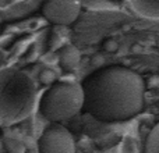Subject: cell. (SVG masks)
Instances as JSON below:
<instances>
[{
	"instance_id": "cell-1",
	"label": "cell",
	"mask_w": 159,
	"mask_h": 153,
	"mask_svg": "<svg viewBox=\"0 0 159 153\" xmlns=\"http://www.w3.org/2000/svg\"><path fill=\"white\" fill-rule=\"evenodd\" d=\"M82 110L103 123L135 117L144 109L145 82L137 71L124 66L99 68L82 81Z\"/></svg>"
},
{
	"instance_id": "cell-2",
	"label": "cell",
	"mask_w": 159,
	"mask_h": 153,
	"mask_svg": "<svg viewBox=\"0 0 159 153\" xmlns=\"http://www.w3.org/2000/svg\"><path fill=\"white\" fill-rule=\"evenodd\" d=\"M36 88L27 72L14 67L0 68V125H14L31 116Z\"/></svg>"
},
{
	"instance_id": "cell-3",
	"label": "cell",
	"mask_w": 159,
	"mask_h": 153,
	"mask_svg": "<svg viewBox=\"0 0 159 153\" xmlns=\"http://www.w3.org/2000/svg\"><path fill=\"white\" fill-rule=\"evenodd\" d=\"M84 107L82 85L70 81H57L42 95L41 114L50 123H61L78 114Z\"/></svg>"
},
{
	"instance_id": "cell-4",
	"label": "cell",
	"mask_w": 159,
	"mask_h": 153,
	"mask_svg": "<svg viewBox=\"0 0 159 153\" xmlns=\"http://www.w3.org/2000/svg\"><path fill=\"white\" fill-rule=\"evenodd\" d=\"M38 149L42 153H73L75 152V142L69 129L52 125L39 137Z\"/></svg>"
},
{
	"instance_id": "cell-5",
	"label": "cell",
	"mask_w": 159,
	"mask_h": 153,
	"mask_svg": "<svg viewBox=\"0 0 159 153\" xmlns=\"http://www.w3.org/2000/svg\"><path fill=\"white\" fill-rule=\"evenodd\" d=\"M81 3L64 0H46L42 6L45 18L56 25H70L77 20Z\"/></svg>"
},
{
	"instance_id": "cell-6",
	"label": "cell",
	"mask_w": 159,
	"mask_h": 153,
	"mask_svg": "<svg viewBox=\"0 0 159 153\" xmlns=\"http://www.w3.org/2000/svg\"><path fill=\"white\" fill-rule=\"evenodd\" d=\"M80 50L73 45H66L59 50V64L64 71H71L80 63Z\"/></svg>"
},
{
	"instance_id": "cell-7",
	"label": "cell",
	"mask_w": 159,
	"mask_h": 153,
	"mask_svg": "<svg viewBox=\"0 0 159 153\" xmlns=\"http://www.w3.org/2000/svg\"><path fill=\"white\" fill-rule=\"evenodd\" d=\"M130 4L138 15L159 20V0H130Z\"/></svg>"
},
{
	"instance_id": "cell-8",
	"label": "cell",
	"mask_w": 159,
	"mask_h": 153,
	"mask_svg": "<svg viewBox=\"0 0 159 153\" xmlns=\"http://www.w3.org/2000/svg\"><path fill=\"white\" fill-rule=\"evenodd\" d=\"M82 7H87L88 10H116L117 4L115 0H80Z\"/></svg>"
},
{
	"instance_id": "cell-9",
	"label": "cell",
	"mask_w": 159,
	"mask_h": 153,
	"mask_svg": "<svg viewBox=\"0 0 159 153\" xmlns=\"http://www.w3.org/2000/svg\"><path fill=\"white\" fill-rule=\"evenodd\" d=\"M144 151L147 153H159V123L149 131Z\"/></svg>"
},
{
	"instance_id": "cell-10",
	"label": "cell",
	"mask_w": 159,
	"mask_h": 153,
	"mask_svg": "<svg viewBox=\"0 0 159 153\" xmlns=\"http://www.w3.org/2000/svg\"><path fill=\"white\" fill-rule=\"evenodd\" d=\"M39 79H41V82L43 85H52V84H55V81H56V74H55L53 70L46 68V70H43V71L41 72Z\"/></svg>"
},
{
	"instance_id": "cell-11",
	"label": "cell",
	"mask_w": 159,
	"mask_h": 153,
	"mask_svg": "<svg viewBox=\"0 0 159 153\" xmlns=\"http://www.w3.org/2000/svg\"><path fill=\"white\" fill-rule=\"evenodd\" d=\"M117 49H119V45H117V42L113 41V39H106V41L103 42V50L105 52L113 53V52H116Z\"/></svg>"
},
{
	"instance_id": "cell-12",
	"label": "cell",
	"mask_w": 159,
	"mask_h": 153,
	"mask_svg": "<svg viewBox=\"0 0 159 153\" xmlns=\"http://www.w3.org/2000/svg\"><path fill=\"white\" fill-rule=\"evenodd\" d=\"M6 146H7L8 151H24V146H22L20 142L14 141V139H7L6 141Z\"/></svg>"
},
{
	"instance_id": "cell-13",
	"label": "cell",
	"mask_w": 159,
	"mask_h": 153,
	"mask_svg": "<svg viewBox=\"0 0 159 153\" xmlns=\"http://www.w3.org/2000/svg\"><path fill=\"white\" fill-rule=\"evenodd\" d=\"M64 2H78L80 3V0H64Z\"/></svg>"
},
{
	"instance_id": "cell-14",
	"label": "cell",
	"mask_w": 159,
	"mask_h": 153,
	"mask_svg": "<svg viewBox=\"0 0 159 153\" xmlns=\"http://www.w3.org/2000/svg\"><path fill=\"white\" fill-rule=\"evenodd\" d=\"M0 2H2V3H6V2H8V0H0Z\"/></svg>"
},
{
	"instance_id": "cell-15",
	"label": "cell",
	"mask_w": 159,
	"mask_h": 153,
	"mask_svg": "<svg viewBox=\"0 0 159 153\" xmlns=\"http://www.w3.org/2000/svg\"><path fill=\"white\" fill-rule=\"evenodd\" d=\"M0 138H2V131H0Z\"/></svg>"
}]
</instances>
